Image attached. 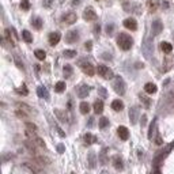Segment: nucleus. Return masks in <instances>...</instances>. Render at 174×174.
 Returning a JSON list of instances; mask_svg holds the SVG:
<instances>
[{"mask_svg": "<svg viewBox=\"0 0 174 174\" xmlns=\"http://www.w3.org/2000/svg\"><path fill=\"white\" fill-rule=\"evenodd\" d=\"M117 45L120 46L123 51H129L133 45V40L128 36V34L121 33V34L117 37Z\"/></svg>", "mask_w": 174, "mask_h": 174, "instance_id": "1", "label": "nucleus"}, {"mask_svg": "<svg viewBox=\"0 0 174 174\" xmlns=\"http://www.w3.org/2000/svg\"><path fill=\"white\" fill-rule=\"evenodd\" d=\"M113 88H114V91L117 92V94H120V95H124V94H125L127 87H125V82H124V79L121 76H116V78H114Z\"/></svg>", "mask_w": 174, "mask_h": 174, "instance_id": "2", "label": "nucleus"}, {"mask_svg": "<svg viewBox=\"0 0 174 174\" xmlns=\"http://www.w3.org/2000/svg\"><path fill=\"white\" fill-rule=\"evenodd\" d=\"M97 72H98V75L99 76H102L103 79H112L113 76H114V74H113V71L109 68V67L106 65H98L97 68Z\"/></svg>", "mask_w": 174, "mask_h": 174, "instance_id": "3", "label": "nucleus"}, {"mask_svg": "<svg viewBox=\"0 0 174 174\" xmlns=\"http://www.w3.org/2000/svg\"><path fill=\"white\" fill-rule=\"evenodd\" d=\"M23 166H25L26 169H29V171L33 174H45V171L42 170V167L38 166L36 162H25Z\"/></svg>", "mask_w": 174, "mask_h": 174, "instance_id": "4", "label": "nucleus"}, {"mask_svg": "<svg viewBox=\"0 0 174 174\" xmlns=\"http://www.w3.org/2000/svg\"><path fill=\"white\" fill-rule=\"evenodd\" d=\"M79 65H80L82 71L84 72V74H86L87 76H94V74H95V69H94V67H92L91 63L82 60V61L79 63Z\"/></svg>", "mask_w": 174, "mask_h": 174, "instance_id": "5", "label": "nucleus"}, {"mask_svg": "<svg viewBox=\"0 0 174 174\" xmlns=\"http://www.w3.org/2000/svg\"><path fill=\"white\" fill-rule=\"evenodd\" d=\"M174 147V143H170L166 148H165V151H162V152L159 154V155H156V158H155V161H154V165H155V167H159V163L163 161V158L167 155V154L171 151V148Z\"/></svg>", "mask_w": 174, "mask_h": 174, "instance_id": "6", "label": "nucleus"}, {"mask_svg": "<svg viewBox=\"0 0 174 174\" xmlns=\"http://www.w3.org/2000/svg\"><path fill=\"white\" fill-rule=\"evenodd\" d=\"M83 19L87 22H91V21H95L97 19V12L94 11L92 7H87L86 10L83 11Z\"/></svg>", "mask_w": 174, "mask_h": 174, "instance_id": "7", "label": "nucleus"}, {"mask_svg": "<svg viewBox=\"0 0 174 174\" xmlns=\"http://www.w3.org/2000/svg\"><path fill=\"white\" fill-rule=\"evenodd\" d=\"M61 21L64 23H67V25H74L78 21V15L75 12H67V14H64L61 16Z\"/></svg>", "mask_w": 174, "mask_h": 174, "instance_id": "8", "label": "nucleus"}, {"mask_svg": "<svg viewBox=\"0 0 174 174\" xmlns=\"http://www.w3.org/2000/svg\"><path fill=\"white\" fill-rule=\"evenodd\" d=\"M79 40V33L76 30H69L65 34V42L67 44H74Z\"/></svg>", "mask_w": 174, "mask_h": 174, "instance_id": "9", "label": "nucleus"}, {"mask_svg": "<svg viewBox=\"0 0 174 174\" xmlns=\"http://www.w3.org/2000/svg\"><path fill=\"white\" fill-rule=\"evenodd\" d=\"M60 40H61V34H60L59 31H53V33L49 34V44H51L52 46L57 45V44L60 42Z\"/></svg>", "mask_w": 174, "mask_h": 174, "instance_id": "10", "label": "nucleus"}, {"mask_svg": "<svg viewBox=\"0 0 174 174\" xmlns=\"http://www.w3.org/2000/svg\"><path fill=\"white\" fill-rule=\"evenodd\" d=\"M151 29H152L154 36H158V34H161L162 30H163V25H162V22L161 21H154L152 25H151Z\"/></svg>", "mask_w": 174, "mask_h": 174, "instance_id": "11", "label": "nucleus"}, {"mask_svg": "<svg viewBox=\"0 0 174 174\" xmlns=\"http://www.w3.org/2000/svg\"><path fill=\"white\" fill-rule=\"evenodd\" d=\"M138 117H139V109L136 106L129 109V121H131V124L135 125V124L138 123Z\"/></svg>", "mask_w": 174, "mask_h": 174, "instance_id": "12", "label": "nucleus"}, {"mask_svg": "<svg viewBox=\"0 0 174 174\" xmlns=\"http://www.w3.org/2000/svg\"><path fill=\"white\" fill-rule=\"evenodd\" d=\"M124 26L127 27V29H129V30H136L138 29V23H136V21L133 19V18H127L125 21H124Z\"/></svg>", "mask_w": 174, "mask_h": 174, "instance_id": "13", "label": "nucleus"}, {"mask_svg": "<svg viewBox=\"0 0 174 174\" xmlns=\"http://www.w3.org/2000/svg\"><path fill=\"white\" fill-rule=\"evenodd\" d=\"M117 133H118V136H120L121 140H127V139L129 138V131H128L127 127H123V125H121V127H118Z\"/></svg>", "mask_w": 174, "mask_h": 174, "instance_id": "14", "label": "nucleus"}, {"mask_svg": "<svg viewBox=\"0 0 174 174\" xmlns=\"http://www.w3.org/2000/svg\"><path fill=\"white\" fill-rule=\"evenodd\" d=\"M90 86H87V84H82V86L79 87V90H78V95L80 98H86L88 95V92H90Z\"/></svg>", "mask_w": 174, "mask_h": 174, "instance_id": "15", "label": "nucleus"}, {"mask_svg": "<svg viewBox=\"0 0 174 174\" xmlns=\"http://www.w3.org/2000/svg\"><path fill=\"white\" fill-rule=\"evenodd\" d=\"M25 147H26V148H27V151H29V152H30V154H33L34 156H37V155H38V154H37L36 144L33 143L31 140H26V142H25Z\"/></svg>", "mask_w": 174, "mask_h": 174, "instance_id": "16", "label": "nucleus"}, {"mask_svg": "<svg viewBox=\"0 0 174 174\" xmlns=\"http://www.w3.org/2000/svg\"><path fill=\"white\" fill-rule=\"evenodd\" d=\"M147 7L151 12H155L159 7V0H147Z\"/></svg>", "mask_w": 174, "mask_h": 174, "instance_id": "17", "label": "nucleus"}, {"mask_svg": "<svg viewBox=\"0 0 174 174\" xmlns=\"http://www.w3.org/2000/svg\"><path fill=\"white\" fill-rule=\"evenodd\" d=\"M37 94H38L40 98H44V99H48L49 98V92L46 90V87H44V86H40L37 88Z\"/></svg>", "mask_w": 174, "mask_h": 174, "instance_id": "18", "label": "nucleus"}, {"mask_svg": "<svg viewBox=\"0 0 174 174\" xmlns=\"http://www.w3.org/2000/svg\"><path fill=\"white\" fill-rule=\"evenodd\" d=\"M112 109L113 110H116V112H121L124 109V103L123 101H120V99H114L112 102Z\"/></svg>", "mask_w": 174, "mask_h": 174, "instance_id": "19", "label": "nucleus"}, {"mask_svg": "<svg viewBox=\"0 0 174 174\" xmlns=\"http://www.w3.org/2000/svg\"><path fill=\"white\" fill-rule=\"evenodd\" d=\"M42 25H44V22H42L41 18L36 16V18H33V19H31V26H33L34 29H37V30H40V29L42 27Z\"/></svg>", "mask_w": 174, "mask_h": 174, "instance_id": "20", "label": "nucleus"}, {"mask_svg": "<svg viewBox=\"0 0 174 174\" xmlns=\"http://www.w3.org/2000/svg\"><path fill=\"white\" fill-rule=\"evenodd\" d=\"M94 112L97 113V114H101L103 112V102L101 99H97L95 102H94Z\"/></svg>", "mask_w": 174, "mask_h": 174, "instance_id": "21", "label": "nucleus"}, {"mask_svg": "<svg viewBox=\"0 0 174 174\" xmlns=\"http://www.w3.org/2000/svg\"><path fill=\"white\" fill-rule=\"evenodd\" d=\"M156 86L154 84V83H146V86H144V91L147 92V94H155L156 92Z\"/></svg>", "mask_w": 174, "mask_h": 174, "instance_id": "22", "label": "nucleus"}, {"mask_svg": "<svg viewBox=\"0 0 174 174\" xmlns=\"http://www.w3.org/2000/svg\"><path fill=\"white\" fill-rule=\"evenodd\" d=\"M72 72H74L72 67L69 65V64H65V65H64V68H63V75H64V78H65V79L71 78L72 76Z\"/></svg>", "mask_w": 174, "mask_h": 174, "instance_id": "23", "label": "nucleus"}, {"mask_svg": "<svg viewBox=\"0 0 174 174\" xmlns=\"http://www.w3.org/2000/svg\"><path fill=\"white\" fill-rule=\"evenodd\" d=\"M83 140H84V143L86 144H92V143L97 142V138H95L94 135H91V133H86L84 138H83Z\"/></svg>", "mask_w": 174, "mask_h": 174, "instance_id": "24", "label": "nucleus"}, {"mask_svg": "<svg viewBox=\"0 0 174 174\" xmlns=\"http://www.w3.org/2000/svg\"><path fill=\"white\" fill-rule=\"evenodd\" d=\"M113 165H114V167L117 170H123V167H124L123 159L120 158V156H116V158L113 159Z\"/></svg>", "mask_w": 174, "mask_h": 174, "instance_id": "25", "label": "nucleus"}, {"mask_svg": "<svg viewBox=\"0 0 174 174\" xmlns=\"http://www.w3.org/2000/svg\"><path fill=\"white\" fill-rule=\"evenodd\" d=\"M55 114H56L57 118H59L61 123H65V121H67V116H65V113L63 112V110H60V109H56V110H55Z\"/></svg>", "mask_w": 174, "mask_h": 174, "instance_id": "26", "label": "nucleus"}, {"mask_svg": "<svg viewBox=\"0 0 174 174\" xmlns=\"http://www.w3.org/2000/svg\"><path fill=\"white\" fill-rule=\"evenodd\" d=\"M88 166H90V169H94L95 167V154L92 152H88Z\"/></svg>", "mask_w": 174, "mask_h": 174, "instance_id": "27", "label": "nucleus"}, {"mask_svg": "<svg viewBox=\"0 0 174 174\" xmlns=\"http://www.w3.org/2000/svg\"><path fill=\"white\" fill-rule=\"evenodd\" d=\"M161 49H162L165 53H170V52L173 51V45L169 44V42H162V44H161Z\"/></svg>", "mask_w": 174, "mask_h": 174, "instance_id": "28", "label": "nucleus"}, {"mask_svg": "<svg viewBox=\"0 0 174 174\" xmlns=\"http://www.w3.org/2000/svg\"><path fill=\"white\" fill-rule=\"evenodd\" d=\"M106 152H108V150H106V148H102V151H101V154H99V162H101V165H106V162H108V158H106Z\"/></svg>", "mask_w": 174, "mask_h": 174, "instance_id": "29", "label": "nucleus"}, {"mask_svg": "<svg viewBox=\"0 0 174 174\" xmlns=\"http://www.w3.org/2000/svg\"><path fill=\"white\" fill-rule=\"evenodd\" d=\"M139 98H140V101H142V102L144 103V106L148 109V108H150V105H151V99H150L148 97H146L144 94H140V95H139Z\"/></svg>", "mask_w": 174, "mask_h": 174, "instance_id": "30", "label": "nucleus"}, {"mask_svg": "<svg viewBox=\"0 0 174 174\" xmlns=\"http://www.w3.org/2000/svg\"><path fill=\"white\" fill-rule=\"evenodd\" d=\"M79 109H80V113L87 114V113L90 112V105H88L87 102H82L80 105H79Z\"/></svg>", "mask_w": 174, "mask_h": 174, "instance_id": "31", "label": "nucleus"}, {"mask_svg": "<svg viewBox=\"0 0 174 174\" xmlns=\"http://www.w3.org/2000/svg\"><path fill=\"white\" fill-rule=\"evenodd\" d=\"M63 55L65 59H72V57L76 56V51H74V49H67V51L63 52Z\"/></svg>", "mask_w": 174, "mask_h": 174, "instance_id": "32", "label": "nucleus"}, {"mask_svg": "<svg viewBox=\"0 0 174 174\" xmlns=\"http://www.w3.org/2000/svg\"><path fill=\"white\" fill-rule=\"evenodd\" d=\"M16 106L19 108V110H22V112H25V113H27V114H30L31 113V109L26 105V103H21V102H18L16 103Z\"/></svg>", "mask_w": 174, "mask_h": 174, "instance_id": "33", "label": "nucleus"}, {"mask_svg": "<svg viewBox=\"0 0 174 174\" xmlns=\"http://www.w3.org/2000/svg\"><path fill=\"white\" fill-rule=\"evenodd\" d=\"M22 37H23V40H25L26 42H29V44L33 41V37H31L30 31H27V30H23V31H22Z\"/></svg>", "mask_w": 174, "mask_h": 174, "instance_id": "34", "label": "nucleus"}, {"mask_svg": "<svg viewBox=\"0 0 174 174\" xmlns=\"http://www.w3.org/2000/svg\"><path fill=\"white\" fill-rule=\"evenodd\" d=\"M34 55H36V57L38 60H45V57H46V53L42 51V49H37V51L34 52Z\"/></svg>", "mask_w": 174, "mask_h": 174, "instance_id": "35", "label": "nucleus"}, {"mask_svg": "<svg viewBox=\"0 0 174 174\" xmlns=\"http://www.w3.org/2000/svg\"><path fill=\"white\" fill-rule=\"evenodd\" d=\"M55 90L57 92H63L65 90V82H57L56 86H55Z\"/></svg>", "mask_w": 174, "mask_h": 174, "instance_id": "36", "label": "nucleus"}, {"mask_svg": "<svg viewBox=\"0 0 174 174\" xmlns=\"http://www.w3.org/2000/svg\"><path fill=\"white\" fill-rule=\"evenodd\" d=\"M106 127H109V120L106 117H101L99 118V128L105 129Z\"/></svg>", "mask_w": 174, "mask_h": 174, "instance_id": "37", "label": "nucleus"}, {"mask_svg": "<svg viewBox=\"0 0 174 174\" xmlns=\"http://www.w3.org/2000/svg\"><path fill=\"white\" fill-rule=\"evenodd\" d=\"M16 92L21 94V95H27V94H29V91H27V88H26L25 84H22L21 87H18V88H16Z\"/></svg>", "mask_w": 174, "mask_h": 174, "instance_id": "38", "label": "nucleus"}, {"mask_svg": "<svg viewBox=\"0 0 174 174\" xmlns=\"http://www.w3.org/2000/svg\"><path fill=\"white\" fill-rule=\"evenodd\" d=\"M25 127H26V129H27V131H31V132H36V133H37V125H36V124L26 123Z\"/></svg>", "mask_w": 174, "mask_h": 174, "instance_id": "39", "label": "nucleus"}, {"mask_svg": "<svg viewBox=\"0 0 174 174\" xmlns=\"http://www.w3.org/2000/svg\"><path fill=\"white\" fill-rule=\"evenodd\" d=\"M21 8L23 11H29V10H30V3H29V0H22V1H21Z\"/></svg>", "mask_w": 174, "mask_h": 174, "instance_id": "40", "label": "nucleus"}, {"mask_svg": "<svg viewBox=\"0 0 174 174\" xmlns=\"http://www.w3.org/2000/svg\"><path fill=\"white\" fill-rule=\"evenodd\" d=\"M11 31H12V30L7 29V30L4 31V34H5V38H7V41L11 44V46H14V41H12V38H11Z\"/></svg>", "mask_w": 174, "mask_h": 174, "instance_id": "41", "label": "nucleus"}, {"mask_svg": "<svg viewBox=\"0 0 174 174\" xmlns=\"http://www.w3.org/2000/svg\"><path fill=\"white\" fill-rule=\"evenodd\" d=\"M155 124H156V120H154L152 124L150 125V131H148V139H152V132L154 129H155Z\"/></svg>", "mask_w": 174, "mask_h": 174, "instance_id": "42", "label": "nucleus"}, {"mask_svg": "<svg viewBox=\"0 0 174 174\" xmlns=\"http://www.w3.org/2000/svg\"><path fill=\"white\" fill-rule=\"evenodd\" d=\"M98 92L101 94V97H102V98H106V97H108V92H106V90H105L103 87H98Z\"/></svg>", "mask_w": 174, "mask_h": 174, "instance_id": "43", "label": "nucleus"}, {"mask_svg": "<svg viewBox=\"0 0 174 174\" xmlns=\"http://www.w3.org/2000/svg\"><path fill=\"white\" fill-rule=\"evenodd\" d=\"M113 30H114V25H108L106 26V33H108V36H112L113 34Z\"/></svg>", "mask_w": 174, "mask_h": 174, "instance_id": "44", "label": "nucleus"}, {"mask_svg": "<svg viewBox=\"0 0 174 174\" xmlns=\"http://www.w3.org/2000/svg\"><path fill=\"white\" fill-rule=\"evenodd\" d=\"M15 114H16V116H18L19 118H25V117H27V113L22 112V110H19V109H18V110L15 112Z\"/></svg>", "mask_w": 174, "mask_h": 174, "instance_id": "45", "label": "nucleus"}, {"mask_svg": "<svg viewBox=\"0 0 174 174\" xmlns=\"http://www.w3.org/2000/svg\"><path fill=\"white\" fill-rule=\"evenodd\" d=\"M52 4H53V0H44V1H42V5H44L45 8H49Z\"/></svg>", "mask_w": 174, "mask_h": 174, "instance_id": "46", "label": "nucleus"}, {"mask_svg": "<svg viewBox=\"0 0 174 174\" xmlns=\"http://www.w3.org/2000/svg\"><path fill=\"white\" fill-rule=\"evenodd\" d=\"M155 143L158 144V146H161V144L163 143V140H162V138H161V135H159V133L156 135V138H155Z\"/></svg>", "mask_w": 174, "mask_h": 174, "instance_id": "47", "label": "nucleus"}, {"mask_svg": "<svg viewBox=\"0 0 174 174\" xmlns=\"http://www.w3.org/2000/svg\"><path fill=\"white\" fill-rule=\"evenodd\" d=\"M84 48H86L87 51H91V48H92V42H91V41H87L86 44H84Z\"/></svg>", "mask_w": 174, "mask_h": 174, "instance_id": "48", "label": "nucleus"}, {"mask_svg": "<svg viewBox=\"0 0 174 174\" xmlns=\"http://www.w3.org/2000/svg\"><path fill=\"white\" fill-rule=\"evenodd\" d=\"M55 128L57 129V132L60 133V136H61V138H65V133H64V132L61 131V129H60V127H57V125H55Z\"/></svg>", "mask_w": 174, "mask_h": 174, "instance_id": "49", "label": "nucleus"}, {"mask_svg": "<svg viewBox=\"0 0 174 174\" xmlns=\"http://www.w3.org/2000/svg\"><path fill=\"white\" fill-rule=\"evenodd\" d=\"M15 63H16V65H18V68L23 69V64H22V63L19 61V59H18V57H15Z\"/></svg>", "mask_w": 174, "mask_h": 174, "instance_id": "50", "label": "nucleus"}, {"mask_svg": "<svg viewBox=\"0 0 174 174\" xmlns=\"http://www.w3.org/2000/svg\"><path fill=\"white\" fill-rule=\"evenodd\" d=\"M64 150H65V148H64V146H63V144H59V146H57V151H59L60 154L64 152Z\"/></svg>", "mask_w": 174, "mask_h": 174, "instance_id": "51", "label": "nucleus"}, {"mask_svg": "<svg viewBox=\"0 0 174 174\" xmlns=\"http://www.w3.org/2000/svg\"><path fill=\"white\" fill-rule=\"evenodd\" d=\"M99 30H101V26L95 25V27H94V33H95V34H99Z\"/></svg>", "mask_w": 174, "mask_h": 174, "instance_id": "52", "label": "nucleus"}, {"mask_svg": "<svg viewBox=\"0 0 174 174\" xmlns=\"http://www.w3.org/2000/svg\"><path fill=\"white\" fill-rule=\"evenodd\" d=\"M146 121H147V117H146V114H143V116H142V127L146 125Z\"/></svg>", "mask_w": 174, "mask_h": 174, "instance_id": "53", "label": "nucleus"}, {"mask_svg": "<svg viewBox=\"0 0 174 174\" xmlns=\"http://www.w3.org/2000/svg\"><path fill=\"white\" fill-rule=\"evenodd\" d=\"M152 174H161V170H159V167H155L152 171Z\"/></svg>", "mask_w": 174, "mask_h": 174, "instance_id": "54", "label": "nucleus"}, {"mask_svg": "<svg viewBox=\"0 0 174 174\" xmlns=\"http://www.w3.org/2000/svg\"><path fill=\"white\" fill-rule=\"evenodd\" d=\"M80 4V0H74L72 1V5H79Z\"/></svg>", "mask_w": 174, "mask_h": 174, "instance_id": "55", "label": "nucleus"}, {"mask_svg": "<svg viewBox=\"0 0 174 174\" xmlns=\"http://www.w3.org/2000/svg\"><path fill=\"white\" fill-rule=\"evenodd\" d=\"M162 7H163V8H169V4H167V3H163V4H162Z\"/></svg>", "mask_w": 174, "mask_h": 174, "instance_id": "56", "label": "nucleus"}, {"mask_svg": "<svg viewBox=\"0 0 174 174\" xmlns=\"http://www.w3.org/2000/svg\"><path fill=\"white\" fill-rule=\"evenodd\" d=\"M71 174H75V173H71Z\"/></svg>", "mask_w": 174, "mask_h": 174, "instance_id": "57", "label": "nucleus"}, {"mask_svg": "<svg viewBox=\"0 0 174 174\" xmlns=\"http://www.w3.org/2000/svg\"><path fill=\"white\" fill-rule=\"evenodd\" d=\"M97 1H98V0H97Z\"/></svg>", "mask_w": 174, "mask_h": 174, "instance_id": "58", "label": "nucleus"}]
</instances>
